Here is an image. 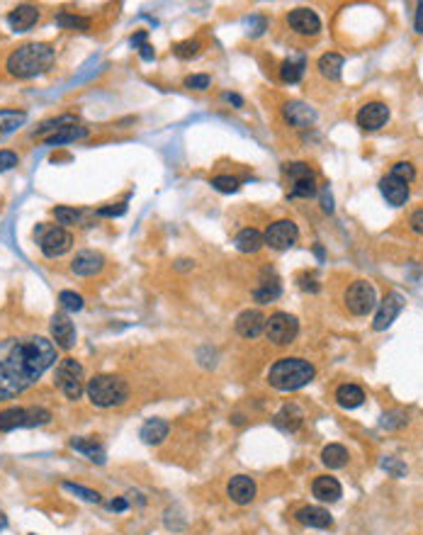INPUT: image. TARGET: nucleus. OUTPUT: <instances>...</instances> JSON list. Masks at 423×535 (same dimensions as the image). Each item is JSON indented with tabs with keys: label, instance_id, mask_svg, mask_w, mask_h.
<instances>
[{
	"label": "nucleus",
	"instance_id": "37",
	"mask_svg": "<svg viewBox=\"0 0 423 535\" xmlns=\"http://www.w3.org/2000/svg\"><path fill=\"white\" fill-rule=\"evenodd\" d=\"M56 25L63 30H78V32L91 30V20L81 18V15H73V13H59L56 15Z\"/></svg>",
	"mask_w": 423,
	"mask_h": 535
},
{
	"label": "nucleus",
	"instance_id": "49",
	"mask_svg": "<svg viewBox=\"0 0 423 535\" xmlns=\"http://www.w3.org/2000/svg\"><path fill=\"white\" fill-rule=\"evenodd\" d=\"M126 212V205H117V207H100L95 214L98 217H122Z\"/></svg>",
	"mask_w": 423,
	"mask_h": 535
},
{
	"label": "nucleus",
	"instance_id": "17",
	"mask_svg": "<svg viewBox=\"0 0 423 535\" xmlns=\"http://www.w3.org/2000/svg\"><path fill=\"white\" fill-rule=\"evenodd\" d=\"M379 190H382L384 200H387L392 207H401V205H406V200H409V183L394 178L392 173L379 180Z\"/></svg>",
	"mask_w": 423,
	"mask_h": 535
},
{
	"label": "nucleus",
	"instance_id": "34",
	"mask_svg": "<svg viewBox=\"0 0 423 535\" xmlns=\"http://www.w3.org/2000/svg\"><path fill=\"white\" fill-rule=\"evenodd\" d=\"M304 68H306V59L304 56H297V59H287L280 66V78L285 83H299L304 76Z\"/></svg>",
	"mask_w": 423,
	"mask_h": 535
},
{
	"label": "nucleus",
	"instance_id": "52",
	"mask_svg": "<svg viewBox=\"0 0 423 535\" xmlns=\"http://www.w3.org/2000/svg\"><path fill=\"white\" fill-rule=\"evenodd\" d=\"M144 44H146V32H136V34L131 37V46H134V49H141Z\"/></svg>",
	"mask_w": 423,
	"mask_h": 535
},
{
	"label": "nucleus",
	"instance_id": "22",
	"mask_svg": "<svg viewBox=\"0 0 423 535\" xmlns=\"http://www.w3.org/2000/svg\"><path fill=\"white\" fill-rule=\"evenodd\" d=\"M294 518H297L302 526H309V528H331L333 523L331 513L326 511L324 506H302L294 513Z\"/></svg>",
	"mask_w": 423,
	"mask_h": 535
},
{
	"label": "nucleus",
	"instance_id": "21",
	"mask_svg": "<svg viewBox=\"0 0 423 535\" xmlns=\"http://www.w3.org/2000/svg\"><path fill=\"white\" fill-rule=\"evenodd\" d=\"M37 20H39V10H37V5H27V3L18 5V8L8 15V25L15 32H27L30 27H34Z\"/></svg>",
	"mask_w": 423,
	"mask_h": 535
},
{
	"label": "nucleus",
	"instance_id": "50",
	"mask_svg": "<svg viewBox=\"0 0 423 535\" xmlns=\"http://www.w3.org/2000/svg\"><path fill=\"white\" fill-rule=\"evenodd\" d=\"M414 30L419 32V34H423V3H419V8H416V15H414Z\"/></svg>",
	"mask_w": 423,
	"mask_h": 535
},
{
	"label": "nucleus",
	"instance_id": "48",
	"mask_svg": "<svg viewBox=\"0 0 423 535\" xmlns=\"http://www.w3.org/2000/svg\"><path fill=\"white\" fill-rule=\"evenodd\" d=\"M409 226H411V231H414V234H423V210H419V212H414V214H411Z\"/></svg>",
	"mask_w": 423,
	"mask_h": 535
},
{
	"label": "nucleus",
	"instance_id": "19",
	"mask_svg": "<svg viewBox=\"0 0 423 535\" xmlns=\"http://www.w3.org/2000/svg\"><path fill=\"white\" fill-rule=\"evenodd\" d=\"M311 491H314V496L319 501H324V504H333V501L341 499L343 486H341V482H338L336 477L324 475V477H316L314 484H311Z\"/></svg>",
	"mask_w": 423,
	"mask_h": 535
},
{
	"label": "nucleus",
	"instance_id": "27",
	"mask_svg": "<svg viewBox=\"0 0 423 535\" xmlns=\"http://www.w3.org/2000/svg\"><path fill=\"white\" fill-rule=\"evenodd\" d=\"M336 401L343 409H356L365 401V392L358 385H341L336 389Z\"/></svg>",
	"mask_w": 423,
	"mask_h": 535
},
{
	"label": "nucleus",
	"instance_id": "2",
	"mask_svg": "<svg viewBox=\"0 0 423 535\" xmlns=\"http://www.w3.org/2000/svg\"><path fill=\"white\" fill-rule=\"evenodd\" d=\"M54 63V49L49 44H41V41H30V44H22L8 56L5 61V68H8L10 76L15 78H37L41 73H46Z\"/></svg>",
	"mask_w": 423,
	"mask_h": 535
},
{
	"label": "nucleus",
	"instance_id": "36",
	"mask_svg": "<svg viewBox=\"0 0 423 535\" xmlns=\"http://www.w3.org/2000/svg\"><path fill=\"white\" fill-rule=\"evenodd\" d=\"M27 122V112L22 110H0V134H10Z\"/></svg>",
	"mask_w": 423,
	"mask_h": 535
},
{
	"label": "nucleus",
	"instance_id": "56",
	"mask_svg": "<svg viewBox=\"0 0 423 535\" xmlns=\"http://www.w3.org/2000/svg\"><path fill=\"white\" fill-rule=\"evenodd\" d=\"M5 528H8V516H5L3 508H0V533H3Z\"/></svg>",
	"mask_w": 423,
	"mask_h": 535
},
{
	"label": "nucleus",
	"instance_id": "16",
	"mask_svg": "<svg viewBox=\"0 0 423 535\" xmlns=\"http://www.w3.org/2000/svg\"><path fill=\"white\" fill-rule=\"evenodd\" d=\"M103 268H105V258L95 251H81V253H76V258L71 261V273L81 275V278L98 275Z\"/></svg>",
	"mask_w": 423,
	"mask_h": 535
},
{
	"label": "nucleus",
	"instance_id": "25",
	"mask_svg": "<svg viewBox=\"0 0 423 535\" xmlns=\"http://www.w3.org/2000/svg\"><path fill=\"white\" fill-rule=\"evenodd\" d=\"M234 246L239 248L241 253H258L263 246H266V236H263L258 229H243L236 234Z\"/></svg>",
	"mask_w": 423,
	"mask_h": 535
},
{
	"label": "nucleus",
	"instance_id": "57",
	"mask_svg": "<svg viewBox=\"0 0 423 535\" xmlns=\"http://www.w3.org/2000/svg\"><path fill=\"white\" fill-rule=\"evenodd\" d=\"M193 266V261H178V270H185V268H190Z\"/></svg>",
	"mask_w": 423,
	"mask_h": 535
},
{
	"label": "nucleus",
	"instance_id": "26",
	"mask_svg": "<svg viewBox=\"0 0 423 535\" xmlns=\"http://www.w3.org/2000/svg\"><path fill=\"white\" fill-rule=\"evenodd\" d=\"M25 426H27V409L25 406H10V409L0 411V431L3 433Z\"/></svg>",
	"mask_w": 423,
	"mask_h": 535
},
{
	"label": "nucleus",
	"instance_id": "5",
	"mask_svg": "<svg viewBox=\"0 0 423 535\" xmlns=\"http://www.w3.org/2000/svg\"><path fill=\"white\" fill-rule=\"evenodd\" d=\"M56 387L71 401L81 399V394L86 392V385H83V365L76 358H63L56 365Z\"/></svg>",
	"mask_w": 423,
	"mask_h": 535
},
{
	"label": "nucleus",
	"instance_id": "32",
	"mask_svg": "<svg viewBox=\"0 0 423 535\" xmlns=\"http://www.w3.org/2000/svg\"><path fill=\"white\" fill-rule=\"evenodd\" d=\"M76 124H78L76 115H61V117H56V120H46L44 124L37 129V136H39V139H46V136L56 134V131L66 129V127H76Z\"/></svg>",
	"mask_w": 423,
	"mask_h": 535
},
{
	"label": "nucleus",
	"instance_id": "10",
	"mask_svg": "<svg viewBox=\"0 0 423 535\" xmlns=\"http://www.w3.org/2000/svg\"><path fill=\"white\" fill-rule=\"evenodd\" d=\"M263 236H266V246L275 248V251H285V248H292L294 243H297L299 229H297L294 221L280 219V221H275V224L268 226V231Z\"/></svg>",
	"mask_w": 423,
	"mask_h": 535
},
{
	"label": "nucleus",
	"instance_id": "46",
	"mask_svg": "<svg viewBox=\"0 0 423 535\" xmlns=\"http://www.w3.org/2000/svg\"><path fill=\"white\" fill-rule=\"evenodd\" d=\"M18 163H20V158L15 151H0V173L10 171V168H15Z\"/></svg>",
	"mask_w": 423,
	"mask_h": 535
},
{
	"label": "nucleus",
	"instance_id": "44",
	"mask_svg": "<svg viewBox=\"0 0 423 535\" xmlns=\"http://www.w3.org/2000/svg\"><path fill=\"white\" fill-rule=\"evenodd\" d=\"M212 83V78L207 73H195V76H188L185 78V88L190 90H207Z\"/></svg>",
	"mask_w": 423,
	"mask_h": 535
},
{
	"label": "nucleus",
	"instance_id": "11",
	"mask_svg": "<svg viewBox=\"0 0 423 535\" xmlns=\"http://www.w3.org/2000/svg\"><path fill=\"white\" fill-rule=\"evenodd\" d=\"M404 304L406 302L399 292H389L387 297L379 302V309H377V314H375V321H372L375 331H384V328L392 326L394 319L401 314V309H404Z\"/></svg>",
	"mask_w": 423,
	"mask_h": 535
},
{
	"label": "nucleus",
	"instance_id": "20",
	"mask_svg": "<svg viewBox=\"0 0 423 535\" xmlns=\"http://www.w3.org/2000/svg\"><path fill=\"white\" fill-rule=\"evenodd\" d=\"M282 115H285V120H287L292 127H297V129H306V127H311L314 124V120H316L314 110H311L309 105H304V103H297V100L285 105Z\"/></svg>",
	"mask_w": 423,
	"mask_h": 535
},
{
	"label": "nucleus",
	"instance_id": "31",
	"mask_svg": "<svg viewBox=\"0 0 423 535\" xmlns=\"http://www.w3.org/2000/svg\"><path fill=\"white\" fill-rule=\"evenodd\" d=\"M319 73L324 78H329V81H338L343 73V56L341 54H333V51H329V54H324L319 59Z\"/></svg>",
	"mask_w": 423,
	"mask_h": 535
},
{
	"label": "nucleus",
	"instance_id": "38",
	"mask_svg": "<svg viewBox=\"0 0 423 535\" xmlns=\"http://www.w3.org/2000/svg\"><path fill=\"white\" fill-rule=\"evenodd\" d=\"M25 409H27V426L25 428L44 426V423L51 421V411L44 409V406H25Z\"/></svg>",
	"mask_w": 423,
	"mask_h": 535
},
{
	"label": "nucleus",
	"instance_id": "28",
	"mask_svg": "<svg viewBox=\"0 0 423 535\" xmlns=\"http://www.w3.org/2000/svg\"><path fill=\"white\" fill-rule=\"evenodd\" d=\"M302 418H304L302 409L294 406V404H289V406H285L278 416H275V426L282 428V431H297V428L302 426Z\"/></svg>",
	"mask_w": 423,
	"mask_h": 535
},
{
	"label": "nucleus",
	"instance_id": "35",
	"mask_svg": "<svg viewBox=\"0 0 423 535\" xmlns=\"http://www.w3.org/2000/svg\"><path fill=\"white\" fill-rule=\"evenodd\" d=\"M280 292H282V288H280V280L273 278V280H261V285L256 288V292H253V297H256L258 304H268V302H275L280 297Z\"/></svg>",
	"mask_w": 423,
	"mask_h": 535
},
{
	"label": "nucleus",
	"instance_id": "8",
	"mask_svg": "<svg viewBox=\"0 0 423 535\" xmlns=\"http://www.w3.org/2000/svg\"><path fill=\"white\" fill-rule=\"evenodd\" d=\"M289 178V198H302V200H309L316 195V176L306 163L297 161V163H289L285 168Z\"/></svg>",
	"mask_w": 423,
	"mask_h": 535
},
{
	"label": "nucleus",
	"instance_id": "9",
	"mask_svg": "<svg viewBox=\"0 0 423 535\" xmlns=\"http://www.w3.org/2000/svg\"><path fill=\"white\" fill-rule=\"evenodd\" d=\"M266 333L275 346H287L297 338L299 333V321L287 311H275L271 319L266 321Z\"/></svg>",
	"mask_w": 423,
	"mask_h": 535
},
{
	"label": "nucleus",
	"instance_id": "7",
	"mask_svg": "<svg viewBox=\"0 0 423 535\" xmlns=\"http://www.w3.org/2000/svg\"><path fill=\"white\" fill-rule=\"evenodd\" d=\"M346 307L351 314L356 316H367L370 311L377 307V292H375V285L367 283V280H356V283L348 288L346 292Z\"/></svg>",
	"mask_w": 423,
	"mask_h": 535
},
{
	"label": "nucleus",
	"instance_id": "30",
	"mask_svg": "<svg viewBox=\"0 0 423 535\" xmlns=\"http://www.w3.org/2000/svg\"><path fill=\"white\" fill-rule=\"evenodd\" d=\"M321 463L326 465V468L331 470H341L348 465V450L343 446H338V443H331V446H326L324 450H321Z\"/></svg>",
	"mask_w": 423,
	"mask_h": 535
},
{
	"label": "nucleus",
	"instance_id": "40",
	"mask_svg": "<svg viewBox=\"0 0 423 535\" xmlns=\"http://www.w3.org/2000/svg\"><path fill=\"white\" fill-rule=\"evenodd\" d=\"M63 489L71 491V494L81 496L83 501H91V504H98L100 501V494L93 489H88V486H81V484H73V482H63Z\"/></svg>",
	"mask_w": 423,
	"mask_h": 535
},
{
	"label": "nucleus",
	"instance_id": "18",
	"mask_svg": "<svg viewBox=\"0 0 423 535\" xmlns=\"http://www.w3.org/2000/svg\"><path fill=\"white\" fill-rule=\"evenodd\" d=\"M266 321L268 319L258 309H246L241 311L239 319H236V331H239L243 338H256L266 331Z\"/></svg>",
	"mask_w": 423,
	"mask_h": 535
},
{
	"label": "nucleus",
	"instance_id": "41",
	"mask_svg": "<svg viewBox=\"0 0 423 535\" xmlns=\"http://www.w3.org/2000/svg\"><path fill=\"white\" fill-rule=\"evenodd\" d=\"M59 302L66 311H81L83 309V297L76 292H71V290H63V292L59 295Z\"/></svg>",
	"mask_w": 423,
	"mask_h": 535
},
{
	"label": "nucleus",
	"instance_id": "23",
	"mask_svg": "<svg viewBox=\"0 0 423 535\" xmlns=\"http://www.w3.org/2000/svg\"><path fill=\"white\" fill-rule=\"evenodd\" d=\"M168 431H171V426H168L163 418H149V421L141 426L139 436L144 443H149V446H158V443H163L168 438Z\"/></svg>",
	"mask_w": 423,
	"mask_h": 535
},
{
	"label": "nucleus",
	"instance_id": "47",
	"mask_svg": "<svg viewBox=\"0 0 423 535\" xmlns=\"http://www.w3.org/2000/svg\"><path fill=\"white\" fill-rule=\"evenodd\" d=\"M299 288H302L304 292H311V295L319 292V283H316L314 278H309V275H302V278H299Z\"/></svg>",
	"mask_w": 423,
	"mask_h": 535
},
{
	"label": "nucleus",
	"instance_id": "6",
	"mask_svg": "<svg viewBox=\"0 0 423 535\" xmlns=\"http://www.w3.org/2000/svg\"><path fill=\"white\" fill-rule=\"evenodd\" d=\"M34 234L39 236V248L46 258H61L63 253H68L73 246L71 231H66L63 226H49V229H46L44 224H39L34 229Z\"/></svg>",
	"mask_w": 423,
	"mask_h": 535
},
{
	"label": "nucleus",
	"instance_id": "15",
	"mask_svg": "<svg viewBox=\"0 0 423 535\" xmlns=\"http://www.w3.org/2000/svg\"><path fill=\"white\" fill-rule=\"evenodd\" d=\"M226 494H229V499L234 501V504L246 506L256 499V482L246 475H236L231 477V482L226 484Z\"/></svg>",
	"mask_w": 423,
	"mask_h": 535
},
{
	"label": "nucleus",
	"instance_id": "54",
	"mask_svg": "<svg viewBox=\"0 0 423 535\" xmlns=\"http://www.w3.org/2000/svg\"><path fill=\"white\" fill-rule=\"evenodd\" d=\"M126 506H129V504H126V499H115L112 504H110L112 511H126Z\"/></svg>",
	"mask_w": 423,
	"mask_h": 535
},
{
	"label": "nucleus",
	"instance_id": "43",
	"mask_svg": "<svg viewBox=\"0 0 423 535\" xmlns=\"http://www.w3.org/2000/svg\"><path fill=\"white\" fill-rule=\"evenodd\" d=\"M212 188L219 190V193H236L239 190V180L231 176H216L212 180Z\"/></svg>",
	"mask_w": 423,
	"mask_h": 535
},
{
	"label": "nucleus",
	"instance_id": "13",
	"mask_svg": "<svg viewBox=\"0 0 423 535\" xmlns=\"http://www.w3.org/2000/svg\"><path fill=\"white\" fill-rule=\"evenodd\" d=\"M51 338L56 341V348H61V351H71L73 346H76V326H73V321L68 319L66 314H54L51 316Z\"/></svg>",
	"mask_w": 423,
	"mask_h": 535
},
{
	"label": "nucleus",
	"instance_id": "42",
	"mask_svg": "<svg viewBox=\"0 0 423 535\" xmlns=\"http://www.w3.org/2000/svg\"><path fill=\"white\" fill-rule=\"evenodd\" d=\"M392 176L404 180V183H411V180L416 178V168L411 166L409 161H399V163H394L392 166Z\"/></svg>",
	"mask_w": 423,
	"mask_h": 535
},
{
	"label": "nucleus",
	"instance_id": "12",
	"mask_svg": "<svg viewBox=\"0 0 423 535\" xmlns=\"http://www.w3.org/2000/svg\"><path fill=\"white\" fill-rule=\"evenodd\" d=\"M287 25L302 37H314V34H319V30H321L319 15H316L314 10H309V8L292 10V13L287 15Z\"/></svg>",
	"mask_w": 423,
	"mask_h": 535
},
{
	"label": "nucleus",
	"instance_id": "45",
	"mask_svg": "<svg viewBox=\"0 0 423 535\" xmlns=\"http://www.w3.org/2000/svg\"><path fill=\"white\" fill-rule=\"evenodd\" d=\"M382 470H387L392 477H404L406 475V465L399 463L396 458H384L382 460Z\"/></svg>",
	"mask_w": 423,
	"mask_h": 535
},
{
	"label": "nucleus",
	"instance_id": "33",
	"mask_svg": "<svg viewBox=\"0 0 423 535\" xmlns=\"http://www.w3.org/2000/svg\"><path fill=\"white\" fill-rule=\"evenodd\" d=\"M91 214V212H83V210H76V207H63V205H59V207H54V217L59 224H81V226H91L88 224L86 217Z\"/></svg>",
	"mask_w": 423,
	"mask_h": 535
},
{
	"label": "nucleus",
	"instance_id": "39",
	"mask_svg": "<svg viewBox=\"0 0 423 535\" xmlns=\"http://www.w3.org/2000/svg\"><path fill=\"white\" fill-rule=\"evenodd\" d=\"M173 54H176L181 61L193 59V56H197V54H200V41H197V39H185V41H178V44L173 46Z\"/></svg>",
	"mask_w": 423,
	"mask_h": 535
},
{
	"label": "nucleus",
	"instance_id": "53",
	"mask_svg": "<svg viewBox=\"0 0 423 535\" xmlns=\"http://www.w3.org/2000/svg\"><path fill=\"white\" fill-rule=\"evenodd\" d=\"M221 98H224L226 103L236 105V108H243V98H241V95H236V93H224Z\"/></svg>",
	"mask_w": 423,
	"mask_h": 535
},
{
	"label": "nucleus",
	"instance_id": "14",
	"mask_svg": "<svg viewBox=\"0 0 423 535\" xmlns=\"http://www.w3.org/2000/svg\"><path fill=\"white\" fill-rule=\"evenodd\" d=\"M356 120H358V124H360L363 129L377 131V129H382V127L387 124L389 108L384 103H367L365 108H360V112H358Z\"/></svg>",
	"mask_w": 423,
	"mask_h": 535
},
{
	"label": "nucleus",
	"instance_id": "55",
	"mask_svg": "<svg viewBox=\"0 0 423 535\" xmlns=\"http://www.w3.org/2000/svg\"><path fill=\"white\" fill-rule=\"evenodd\" d=\"M324 212H329V214L333 212V200H331V193H329V190L324 193Z\"/></svg>",
	"mask_w": 423,
	"mask_h": 535
},
{
	"label": "nucleus",
	"instance_id": "51",
	"mask_svg": "<svg viewBox=\"0 0 423 535\" xmlns=\"http://www.w3.org/2000/svg\"><path fill=\"white\" fill-rule=\"evenodd\" d=\"M139 56H141L144 61H153V59H156V51H153L151 44H144V46L139 49Z\"/></svg>",
	"mask_w": 423,
	"mask_h": 535
},
{
	"label": "nucleus",
	"instance_id": "3",
	"mask_svg": "<svg viewBox=\"0 0 423 535\" xmlns=\"http://www.w3.org/2000/svg\"><path fill=\"white\" fill-rule=\"evenodd\" d=\"M314 375H316V370L309 360L282 358L271 368V373H268V382L280 392H294V389H302L304 385H309L311 380H314Z\"/></svg>",
	"mask_w": 423,
	"mask_h": 535
},
{
	"label": "nucleus",
	"instance_id": "29",
	"mask_svg": "<svg viewBox=\"0 0 423 535\" xmlns=\"http://www.w3.org/2000/svg\"><path fill=\"white\" fill-rule=\"evenodd\" d=\"M86 136H88V129H86V127L76 124V127H66V129H61V131H56V134L46 136L44 144H46V146H61V144H68V141L86 139Z\"/></svg>",
	"mask_w": 423,
	"mask_h": 535
},
{
	"label": "nucleus",
	"instance_id": "1",
	"mask_svg": "<svg viewBox=\"0 0 423 535\" xmlns=\"http://www.w3.org/2000/svg\"><path fill=\"white\" fill-rule=\"evenodd\" d=\"M56 363V346L44 336L13 341L5 358H0V401L32 387Z\"/></svg>",
	"mask_w": 423,
	"mask_h": 535
},
{
	"label": "nucleus",
	"instance_id": "24",
	"mask_svg": "<svg viewBox=\"0 0 423 535\" xmlns=\"http://www.w3.org/2000/svg\"><path fill=\"white\" fill-rule=\"evenodd\" d=\"M68 446H71L73 450H78V453H83L88 460H93V463H98V465H105V460H108L105 448L100 446L95 438H71Z\"/></svg>",
	"mask_w": 423,
	"mask_h": 535
},
{
	"label": "nucleus",
	"instance_id": "4",
	"mask_svg": "<svg viewBox=\"0 0 423 535\" xmlns=\"http://www.w3.org/2000/svg\"><path fill=\"white\" fill-rule=\"evenodd\" d=\"M86 394L100 409H112L129 399V385L119 375H95L93 380H88Z\"/></svg>",
	"mask_w": 423,
	"mask_h": 535
}]
</instances>
